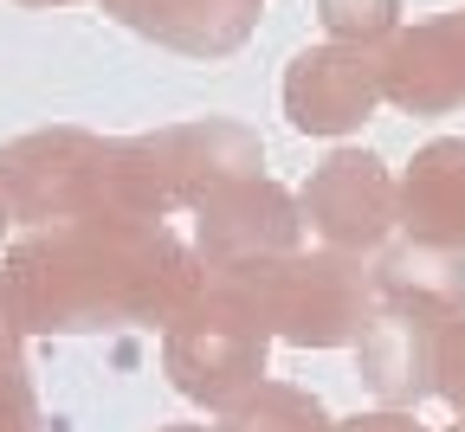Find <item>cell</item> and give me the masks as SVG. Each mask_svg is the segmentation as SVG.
Wrapping results in <instances>:
<instances>
[{"mask_svg": "<svg viewBox=\"0 0 465 432\" xmlns=\"http://www.w3.org/2000/svg\"><path fill=\"white\" fill-rule=\"evenodd\" d=\"M433 329L440 323H414V317H375L356 342V368L362 388L388 407V413H414L433 394Z\"/></svg>", "mask_w": 465, "mask_h": 432, "instance_id": "4fadbf2b", "label": "cell"}, {"mask_svg": "<svg viewBox=\"0 0 465 432\" xmlns=\"http://www.w3.org/2000/svg\"><path fill=\"white\" fill-rule=\"evenodd\" d=\"M0 432H39V394L20 355L0 361Z\"/></svg>", "mask_w": 465, "mask_h": 432, "instance_id": "e0dca14e", "label": "cell"}, {"mask_svg": "<svg viewBox=\"0 0 465 432\" xmlns=\"http://www.w3.org/2000/svg\"><path fill=\"white\" fill-rule=\"evenodd\" d=\"M375 297L388 303V317L446 323L465 310V252H440V245H414V239L381 245Z\"/></svg>", "mask_w": 465, "mask_h": 432, "instance_id": "7c38bea8", "label": "cell"}, {"mask_svg": "<svg viewBox=\"0 0 465 432\" xmlns=\"http://www.w3.org/2000/svg\"><path fill=\"white\" fill-rule=\"evenodd\" d=\"M446 432H465V419H459V426H446Z\"/></svg>", "mask_w": 465, "mask_h": 432, "instance_id": "603a6c76", "label": "cell"}, {"mask_svg": "<svg viewBox=\"0 0 465 432\" xmlns=\"http://www.w3.org/2000/svg\"><path fill=\"white\" fill-rule=\"evenodd\" d=\"M162 432H207V426H162Z\"/></svg>", "mask_w": 465, "mask_h": 432, "instance_id": "44dd1931", "label": "cell"}, {"mask_svg": "<svg viewBox=\"0 0 465 432\" xmlns=\"http://www.w3.org/2000/svg\"><path fill=\"white\" fill-rule=\"evenodd\" d=\"M14 355H20V323L7 310V290H0V361H14Z\"/></svg>", "mask_w": 465, "mask_h": 432, "instance_id": "d6986e66", "label": "cell"}, {"mask_svg": "<svg viewBox=\"0 0 465 432\" xmlns=\"http://www.w3.org/2000/svg\"><path fill=\"white\" fill-rule=\"evenodd\" d=\"M207 265L168 226L130 220H72L26 232L0 290L20 336H84V329H130V323H174L201 297Z\"/></svg>", "mask_w": 465, "mask_h": 432, "instance_id": "6da1fadb", "label": "cell"}, {"mask_svg": "<svg viewBox=\"0 0 465 432\" xmlns=\"http://www.w3.org/2000/svg\"><path fill=\"white\" fill-rule=\"evenodd\" d=\"M388 103L381 91V52L369 45H304L284 65V116L304 136H349Z\"/></svg>", "mask_w": 465, "mask_h": 432, "instance_id": "52a82bcc", "label": "cell"}, {"mask_svg": "<svg viewBox=\"0 0 465 432\" xmlns=\"http://www.w3.org/2000/svg\"><path fill=\"white\" fill-rule=\"evenodd\" d=\"M433 394L465 419V310L433 329Z\"/></svg>", "mask_w": 465, "mask_h": 432, "instance_id": "2e32d148", "label": "cell"}, {"mask_svg": "<svg viewBox=\"0 0 465 432\" xmlns=\"http://www.w3.org/2000/svg\"><path fill=\"white\" fill-rule=\"evenodd\" d=\"M394 226L414 245L465 252V136H433L394 174Z\"/></svg>", "mask_w": 465, "mask_h": 432, "instance_id": "30bf717a", "label": "cell"}, {"mask_svg": "<svg viewBox=\"0 0 465 432\" xmlns=\"http://www.w3.org/2000/svg\"><path fill=\"white\" fill-rule=\"evenodd\" d=\"M265 355H272V329L265 317H252L246 303H232L220 290L201 284V297L162 329V368L174 394H188L213 413H226L232 400H246L265 381Z\"/></svg>", "mask_w": 465, "mask_h": 432, "instance_id": "277c9868", "label": "cell"}, {"mask_svg": "<svg viewBox=\"0 0 465 432\" xmlns=\"http://www.w3.org/2000/svg\"><path fill=\"white\" fill-rule=\"evenodd\" d=\"M265 0H104V14H116L130 33L188 52V58H226L240 52L259 26Z\"/></svg>", "mask_w": 465, "mask_h": 432, "instance_id": "8fae6325", "label": "cell"}, {"mask_svg": "<svg viewBox=\"0 0 465 432\" xmlns=\"http://www.w3.org/2000/svg\"><path fill=\"white\" fill-rule=\"evenodd\" d=\"M298 213H304V232L323 239V252H342V259L381 252L394 232V174L369 149H330L304 181Z\"/></svg>", "mask_w": 465, "mask_h": 432, "instance_id": "5b68a950", "label": "cell"}, {"mask_svg": "<svg viewBox=\"0 0 465 432\" xmlns=\"http://www.w3.org/2000/svg\"><path fill=\"white\" fill-rule=\"evenodd\" d=\"M143 149H149L155 181H162V194L174 207H201L220 188H232V181H259V168H265L259 130H246V123H232V116L168 123V130L143 136Z\"/></svg>", "mask_w": 465, "mask_h": 432, "instance_id": "ba28073f", "label": "cell"}, {"mask_svg": "<svg viewBox=\"0 0 465 432\" xmlns=\"http://www.w3.org/2000/svg\"><path fill=\"white\" fill-rule=\"evenodd\" d=\"M317 20L330 45H369L381 52L401 33V0H317Z\"/></svg>", "mask_w": 465, "mask_h": 432, "instance_id": "9a60e30c", "label": "cell"}, {"mask_svg": "<svg viewBox=\"0 0 465 432\" xmlns=\"http://www.w3.org/2000/svg\"><path fill=\"white\" fill-rule=\"evenodd\" d=\"M201 220V265L207 271H246V265H278L304 252V213L298 194H284L278 181H232L213 201L194 207Z\"/></svg>", "mask_w": 465, "mask_h": 432, "instance_id": "8992f818", "label": "cell"}, {"mask_svg": "<svg viewBox=\"0 0 465 432\" xmlns=\"http://www.w3.org/2000/svg\"><path fill=\"white\" fill-rule=\"evenodd\" d=\"M330 426L336 419L323 413V400L291 381H259L246 400L220 413V432H330Z\"/></svg>", "mask_w": 465, "mask_h": 432, "instance_id": "5bb4252c", "label": "cell"}, {"mask_svg": "<svg viewBox=\"0 0 465 432\" xmlns=\"http://www.w3.org/2000/svg\"><path fill=\"white\" fill-rule=\"evenodd\" d=\"M0 201H7V220H26L33 232L72 220L162 226L174 213L143 136L104 142L91 130H33L7 142L0 149Z\"/></svg>", "mask_w": 465, "mask_h": 432, "instance_id": "7a4b0ae2", "label": "cell"}, {"mask_svg": "<svg viewBox=\"0 0 465 432\" xmlns=\"http://www.w3.org/2000/svg\"><path fill=\"white\" fill-rule=\"evenodd\" d=\"M207 290L246 303L252 317L291 349H342L362 342L375 323V271L342 252H291L278 265H246V271H207Z\"/></svg>", "mask_w": 465, "mask_h": 432, "instance_id": "3957f363", "label": "cell"}, {"mask_svg": "<svg viewBox=\"0 0 465 432\" xmlns=\"http://www.w3.org/2000/svg\"><path fill=\"white\" fill-rule=\"evenodd\" d=\"M381 91L407 116L465 110V7L401 26L381 45Z\"/></svg>", "mask_w": 465, "mask_h": 432, "instance_id": "9c48e42d", "label": "cell"}, {"mask_svg": "<svg viewBox=\"0 0 465 432\" xmlns=\"http://www.w3.org/2000/svg\"><path fill=\"white\" fill-rule=\"evenodd\" d=\"M330 432H420V419H414V413H388V407H375V413H349V419H336Z\"/></svg>", "mask_w": 465, "mask_h": 432, "instance_id": "ac0fdd59", "label": "cell"}, {"mask_svg": "<svg viewBox=\"0 0 465 432\" xmlns=\"http://www.w3.org/2000/svg\"><path fill=\"white\" fill-rule=\"evenodd\" d=\"M20 7H72V0H20Z\"/></svg>", "mask_w": 465, "mask_h": 432, "instance_id": "ffe728a7", "label": "cell"}, {"mask_svg": "<svg viewBox=\"0 0 465 432\" xmlns=\"http://www.w3.org/2000/svg\"><path fill=\"white\" fill-rule=\"evenodd\" d=\"M7 226H14V220H7V201H0V232H7Z\"/></svg>", "mask_w": 465, "mask_h": 432, "instance_id": "7402d4cb", "label": "cell"}]
</instances>
